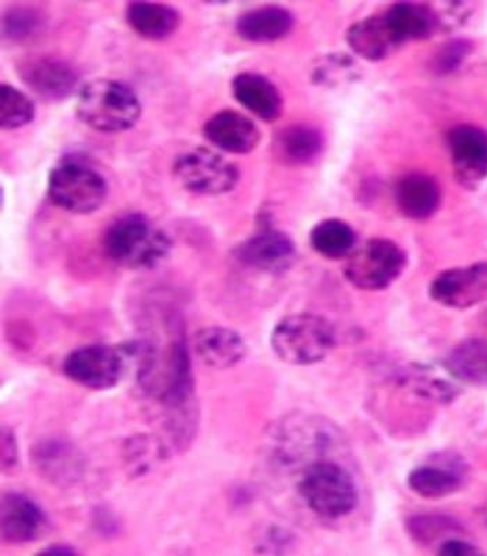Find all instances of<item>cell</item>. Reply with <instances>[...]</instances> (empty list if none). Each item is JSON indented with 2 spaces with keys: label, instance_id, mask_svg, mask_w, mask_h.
I'll return each mask as SVG.
<instances>
[{
  "label": "cell",
  "instance_id": "cell-13",
  "mask_svg": "<svg viewBox=\"0 0 487 556\" xmlns=\"http://www.w3.org/2000/svg\"><path fill=\"white\" fill-rule=\"evenodd\" d=\"M0 530L4 543H33L48 530V518L29 496L10 491L0 504Z\"/></svg>",
  "mask_w": 487,
  "mask_h": 556
},
{
  "label": "cell",
  "instance_id": "cell-1",
  "mask_svg": "<svg viewBox=\"0 0 487 556\" xmlns=\"http://www.w3.org/2000/svg\"><path fill=\"white\" fill-rule=\"evenodd\" d=\"M172 238L143 213L114 220L103 237L104 255L126 269H152L171 255Z\"/></svg>",
  "mask_w": 487,
  "mask_h": 556
},
{
  "label": "cell",
  "instance_id": "cell-7",
  "mask_svg": "<svg viewBox=\"0 0 487 556\" xmlns=\"http://www.w3.org/2000/svg\"><path fill=\"white\" fill-rule=\"evenodd\" d=\"M407 256L396 242L376 238L351 253L345 275L352 286L365 291L385 290L405 269Z\"/></svg>",
  "mask_w": 487,
  "mask_h": 556
},
{
  "label": "cell",
  "instance_id": "cell-18",
  "mask_svg": "<svg viewBox=\"0 0 487 556\" xmlns=\"http://www.w3.org/2000/svg\"><path fill=\"white\" fill-rule=\"evenodd\" d=\"M237 102L263 122H276L283 113V98L270 78L257 73H241L233 79Z\"/></svg>",
  "mask_w": 487,
  "mask_h": 556
},
{
  "label": "cell",
  "instance_id": "cell-27",
  "mask_svg": "<svg viewBox=\"0 0 487 556\" xmlns=\"http://www.w3.org/2000/svg\"><path fill=\"white\" fill-rule=\"evenodd\" d=\"M462 483L459 470L441 466H421L411 471L409 485L415 494L436 500L455 493Z\"/></svg>",
  "mask_w": 487,
  "mask_h": 556
},
{
  "label": "cell",
  "instance_id": "cell-26",
  "mask_svg": "<svg viewBox=\"0 0 487 556\" xmlns=\"http://www.w3.org/2000/svg\"><path fill=\"white\" fill-rule=\"evenodd\" d=\"M355 232L347 223L329 218L313 227L311 231V245L323 257L327 260H342L355 247Z\"/></svg>",
  "mask_w": 487,
  "mask_h": 556
},
{
  "label": "cell",
  "instance_id": "cell-6",
  "mask_svg": "<svg viewBox=\"0 0 487 556\" xmlns=\"http://www.w3.org/2000/svg\"><path fill=\"white\" fill-rule=\"evenodd\" d=\"M173 176L184 190L205 197L230 192L240 180L235 163L207 148L180 153L173 163Z\"/></svg>",
  "mask_w": 487,
  "mask_h": 556
},
{
  "label": "cell",
  "instance_id": "cell-4",
  "mask_svg": "<svg viewBox=\"0 0 487 556\" xmlns=\"http://www.w3.org/2000/svg\"><path fill=\"white\" fill-rule=\"evenodd\" d=\"M271 345L278 359L288 365H313L330 354L336 345V331L325 317L298 313L277 323Z\"/></svg>",
  "mask_w": 487,
  "mask_h": 556
},
{
  "label": "cell",
  "instance_id": "cell-30",
  "mask_svg": "<svg viewBox=\"0 0 487 556\" xmlns=\"http://www.w3.org/2000/svg\"><path fill=\"white\" fill-rule=\"evenodd\" d=\"M469 53V42L454 41L447 43L439 54H437L436 68L441 73H449L451 70L459 67Z\"/></svg>",
  "mask_w": 487,
  "mask_h": 556
},
{
  "label": "cell",
  "instance_id": "cell-21",
  "mask_svg": "<svg viewBox=\"0 0 487 556\" xmlns=\"http://www.w3.org/2000/svg\"><path fill=\"white\" fill-rule=\"evenodd\" d=\"M295 27L290 10L282 7H262L244 13L237 22V33L253 43L280 41Z\"/></svg>",
  "mask_w": 487,
  "mask_h": 556
},
{
  "label": "cell",
  "instance_id": "cell-20",
  "mask_svg": "<svg viewBox=\"0 0 487 556\" xmlns=\"http://www.w3.org/2000/svg\"><path fill=\"white\" fill-rule=\"evenodd\" d=\"M441 192L435 178L422 173L402 177L396 187V202L402 215L412 220L434 216L440 205Z\"/></svg>",
  "mask_w": 487,
  "mask_h": 556
},
{
  "label": "cell",
  "instance_id": "cell-23",
  "mask_svg": "<svg viewBox=\"0 0 487 556\" xmlns=\"http://www.w3.org/2000/svg\"><path fill=\"white\" fill-rule=\"evenodd\" d=\"M383 14L402 45L429 38L440 27L436 10L426 4L397 3Z\"/></svg>",
  "mask_w": 487,
  "mask_h": 556
},
{
  "label": "cell",
  "instance_id": "cell-29",
  "mask_svg": "<svg viewBox=\"0 0 487 556\" xmlns=\"http://www.w3.org/2000/svg\"><path fill=\"white\" fill-rule=\"evenodd\" d=\"M35 117V104L32 98L10 84H2L0 97V126L12 131L27 126Z\"/></svg>",
  "mask_w": 487,
  "mask_h": 556
},
{
  "label": "cell",
  "instance_id": "cell-12",
  "mask_svg": "<svg viewBox=\"0 0 487 556\" xmlns=\"http://www.w3.org/2000/svg\"><path fill=\"white\" fill-rule=\"evenodd\" d=\"M430 295L439 304L454 309L479 304L487 296V263L441 273L432 282Z\"/></svg>",
  "mask_w": 487,
  "mask_h": 556
},
{
  "label": "cell",
  "instance_id": "cell-32",
  "mask_svg": "<svg viewBox=\"0 0 487 556\" xmlns=\"http://www.w3.org/2000/svg\"><path fill=\"white\" fill-rule=\"evenodd\" d=\"M439 554L449 556H474L482 554V551L475 547L474 544L466 543V541L451 539L440 545Z\"/></svg>",
  "mask_w": 487,
  "mask_h": 556
},
{
  "label": "cell",
  "instance_id": "cell-24",
  "mask_svg": "<svg viewBox=\"0 0 487 556\" xmlns=\"http://www.w3.org/2000/svg\"><path fill=\"white\" fill-rule=\"evenodd\" d=\"M323 141L321 132L305 124H296L278 132L276 152L290 165H307L320 156Z\"/></svg>",
  "mask_w": 487,
  "mask_h": 556
},
{
  "label": "cell",
  "instance_id": "cell-22",
  "mask_svg": "<svg viewBox=\"0 0 487 556\" xmlns=\"http://www.w3.org/2000/svg\"><path fill=\"white\" fill-rule=\"evenodd\" d=\"M128 26L149 41L171 38L182 24V14L165 3L133 2L126 10Z\"/></svg>",
  "mask_w": 487,
  "mask_h": 556
},
{
  "label": "cell",
  "instance_id": "cell-2",
  "mask_svg": "<svg viewBox=\"0 0 487 556\" xmlns=\"http://www.w3.org/2000/svg\"><path fill=\"white\" fill-rule=\"evenodd\" d=\"M76 113L92 130L116 134L130 130L141 117L142 106L127 84L112 78L92 79L79 89Z\"/></svg>",
  "mask_w": 487,
  "mask_h": 556
},
{
  "label": "cell",
  "instance_id": "cell-8",
  "mask_svg": "<svg viewBox=\"0 0 487 556\" xmlns=\"http://www.w3.org/2000/svg\"><path fill=\"white\" fill-rule=\"evenodd\" d=\"M123 344H93L70 352L63 362L64 375L89 390H111L121 382L127 364Z\"/></svg>",
  "mask_w": 487,
  "mask_h": 556
},
{
  "label": "cell",
  "instance_id": "cell-3",
  "mask_svg": "<svg viewBox=\"0 0 487 556\" xmlns=\"http://www.w3.org/2000/svg\"><path fill=\"white\" fill-rule=\"evenodd\" d=\"M297 489L308 508L323 519L345 518L358 503L354 478L345 466L329 459L308 465Z\"/></svg>",
  "mask_w": 487,
  "mask_h": 556
},
{
  "label": "cell",
  "instance_id": "cell-15",
  "mask_svg": "<svg viewBox=\"0 0 487 556\" xmlns=\"http://www.w3.org/2000/svg\"><path fill=\"white\" fill-rule=\"evenodd\" d=\"M203 136L222 151L246 155L258 147L261 131L246 114L236 111H221L208 118Z\"/></svg>",
  "mask_w": 487,
  "mask_h": 556
},
{
  "label": "cell",
  "instance_id": "cell-31",
  "mask_svg": "<svg viewBox=\"0 0 487 556\" xmlns=\"http://www.w3.org/2000/svg\"><path fill=\"white\" fill-rule=\"evenodd\" d=\"M18 462V446L16 435L10 427L2 429V468L4 471L14 469Z\"/></svg>",
  "mask_w": 487,
  "mask_h": 556
},
{
  "label": "cell",
  "instance_id": "cell-16",
  "mask_svg": "<svg viewBox=\"0 0 487 556\" xmlns=\"http://www.w3.org/2000/svg\"><path fill=\"white\" fill-rule=\"evenodd\" d=\"M32 458L35 469L52 484H72L83 473V455L76 446L61 440L41 441L34 446Z\"/></svg>",
  "mask_w": 487,
  "mask_h": 556
},
{
  "label": "cell",
  "instance_id": "cell-14",
  "mask_svg": "<svg viewBox=\"0 0 487 556\" xmlns=\"http://www.w3.org/2000/svg\"><path fill=\"white\" fill-rule=\"evenodd\" d=\"M237 257L252 269L282 273L295 263L296 247L285 232L266 230L241 243Z\"/></svg>",
  "mask_w": 487,
  "mask_h": 556
},
{
  "label": "cell",
  "instance_id": "cell-11",
  "mask_svg": "<svg viewBox=\"0 0 487 556\" xmlns=\"http://www.w3.org/2000/svg\"><path fill=\"white\" fill-rule=\"evenodd\" d=\"M452 166L462 186L478 187L487 177V132L462 124L447 136Z\"/></svg>",
  "mask_w": 487,
  "mask_h": 556
},
{
  "label": "cell",
  "instance_id": "cell-17",
  "mask_svg": "<svg viewBox=\"0 0 487 556\" xmlns=\"http://www.w3.org/2000/svg\"><path fill=\"white\" fill-rule=\"evenodd\" d=\"M197 355L213 369H230L247 355V342L237 331L227 327H205L193 337Z\"/></svg>",
  "mask_w": 487,
  "mask_h": 556
},
{
  "label": "cell",
  "instance_id": "cell-25",
  "mask_svg": "<svg viewBox=\"0 0 487 556\" xmlns=\"http://www.w3.org/2000/svg\"><path fill=\"white\" fill-rule=\"evenodd\" d=\"M446 366L457 379L487 386V341L474 339L461 342L447 357Z\"/></svg>",
  "mask_w": 487,
  "mask_h": 556
},
{
  "label": "cell",
  "instance_id": "cell-9",
  "mask_svg": "<svg viewBox=\"0 0 487 556\" xmlns=\"http://www.w3.org/2000/svg\"><path fill=\"white\" fill-rule=\"evenodd\" d=\"M332 434L335 431L321 420L305 416L287 417L273 433L276 459L291 465L310 456H320L330 448Z\"/></svg>",
  "mask_w": 487,
  "mask_h": 556
},
{
  "label": "cell",
  "instance_id": "cell-19",
  "mask_svg": "<svg viewBox=\"0 0 487 556\" xmlns=\"http://www.w3.org/2000/svg\"><path fill=\"white\" fill-rule=\"evenodd\" d=\"M347 42L361 58L374 62L391 56L402 45L387 23L385 14L352 24L347 33Z\"/></svg>",
  "mask_w": 487,
  "mask_h": 556
},
{
  "label": "cell",
  "instance_id": "cell-33",
  "mask_svg": "<svg viewBox=\"0 0 487 556\" xmlns=\"http://www.w3.org/2000/svg\"><path fill=\"white\" fill-rule=\"evenodd\" d=\"M41 554L74 555V554H77V549L70 547V545L57 544V545H51V547H48L47 549L41 551Z\"/></svg>",
  "mask_w": 487,
  "mask_h": 556
},
{
  "label": "cell",
  "instance_id": "cell-10",
  "mask_svg": "<svg viewBox=\"0 0 487 556\" xmlns=\"http://www.w3.org/2000/svg\"><path fill=\"white\" fill-rule=\"evenodd\" d=\"M17 70L23 83L47 102L64 101L78 86L77 70L57 56L28 58Z\"/></svg>",
  "mask_w": 487,
  "mask_h": 556
},
{
  "label": "cell",
  "instance_id": "cell-28",
  "mask_svg": "<svg viewBox=\"0 0 487 556\" xmlns=\"http://www.w3.org/2000/svg\"><path fill=\"white\" fill-rule=\"evenodd\" d=\"M47 20L41 10L16 4L2 14L3 38L12 42H23L42 31Z\"/></svg>",
  "mask_w": 487,
  "mask_h": 556
},
{
  "label": "cell",
  "instance_id": "cell-5",
  "mask_svg": "<svg viewBox=\"0 0 487 556\" xmlns=\"http://www.w3.org/2000/svg\"><path fill=\"white\" fill-rule=\"evenodd\" d=\"M108 184L96 168L78 161H66L49 174L48 193L63 211L89 215L108 198Z\"/></svg>",
  "mask_w": 487,
  "mask_h": 556
}]
</instances>
